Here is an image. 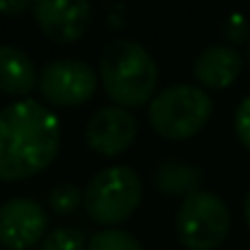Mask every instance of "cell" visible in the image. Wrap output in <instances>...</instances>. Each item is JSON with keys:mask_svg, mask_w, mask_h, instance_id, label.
Returning <instances> with one entry per match:
<instances>
[{"mask_svg": "<svg viewBox=\"0 0 250 250\" xmlns=\"http://www.w3.org/2000/svg\"><path fill=\"white\" fill-rule=\"evenodd\" d=\"M243 71V56L238 49L229 44H216L204 49L194 61V78L202 87L209 90H224L241 76Z\"/></svg>", "mask_w": 250, "mask_h": 250, "instance_id": "obj_10", "label": "cell"}, {"mask_svg": "<svg viewBox=\"0 0 250 250\" xmlns=\"http://www.w3.org/2000/svg\"><path fill=\"white\" fill-rule=\"evenodd\" d=\"M100 81L109 100L136 109L153 100L158 87V66L153 56L131 39H114L100 54Z\"/></svg>", "mask_w": 250, "mask_h": 250, "instance_id": "obj_2", "label": "cell"}, {"mask_svg": "<svg viewBox=\"0 0 250 250\" xmlns=\"http://www.w3.org/2000/svg\"><path fill=\"white\" fill-rule=\"evenodd\" d=\"M100 76L81 59H54L39 73V92L54 107H81L92 100Z\"/></svg>", "mask_w": 250, "mask_h": 250, "instance_id": "obj_6", "label": "cell"}, {"mask_svg": "<svg viewBox=\"0 0 250 250\" xmlns=\"http://www.w3.org/2000/svg\"><path fill=\"white\" fill-rule=\"evenodd\" d=\"M44 207L27 197H15L0 204V246L27 250L37 246L46 233Z\"/></svg>", "mask_w": 250, "mask_h": 250, "instance_id": "obj_9", "label": "cell"}, {"mask_svg": "<svg viewBox=\"0 0 250 250\" xmlns=\"http://www.w3.org/2000/svg\"><path fill=\"white\" fill-rule=\"evenodd\" d=\"M49 207L59 216H73L83 207V192L71 182H61L49 192Z\"/></svg>", "mask_w": 250, "mask_h": 250, "instance_id": "obj_13", "label": "cell"}, {"mask_svg": "<svg viewBox=\"0 0 250 250\" xmlns=\"http://www.w3.org/2000/svg\"><path fill=\"white\" fill-rule=\"evenodd\" d=\"M199 182H202V170L194 166L167 161L156 170V187L170 197H177V194L189 197L192 192L199 189Z\"/></svg>", "mask_w": 250, "mask_h": 250, "instance_id": "obj_12", "label": "cell"}, {"mask_svg": "<svg viewBox=\"0 0 250 250\" xmlns=\"http://www.w3.org/2000/svg\"><path fill=\"white\" fill-rule=\"evenodd\" d=\"M42 250H87L85 233L81 229H73V226L56 229L49 236H44Z\"/></svg>", "mask_w": 250, "mask_h": 250, "instance_id": "obj_15", "label": "cell"}, {"mask_svg": "<svg viewBox=\"0 0 250 250\" xmlns=\"http://www.w3.org/2000/svg\"><path fill=\"white\" fill-rule=\"evenodd\" d=\"M87 250H144V246L126 231L107 229L87 241Z\"/></svg>", "mask_w": 250, "mask_h": 250, "instance_id": "obj_14", "label": "cell"}, {"mask_svg": "<svg viewBox=\"0 0 250 250\" xmlns=\"http://www.w3.org/2000/svg\"><path fill=\"white\" fill-rule=\"evenodd\" d=\"M39 87V76L32 59L17 46H0V92L24 97Z\"/></svg>", "mask_w": 250, "mask_h": 250, "instance_id": "obj_11", "label": "cell"}, {"mask_svg": "<svg viewBox=\"0 0 250 250\" xmlns=\"http://www.w3.org/2000/svg\"><path fill=\"white\" fill-rule=\"evenodd\" d=\"M248 250H250V248H248Z\"/></svg>", "mask_w": 250, "mask_h": 250, "instance_id": "obj_20", "label": "cell"}, {"mask_svg": "<svg viewBox=\"0 0 250 250\" xmlns=\"http://www.w3.org/2000/svg\"><path fill=\"white\" fill-rule=\"evenodd\" d=\"M214 102L197 85H172L151 100L148 119L156 134L170 141L197 136L211 119Z\"/></svg>", "mask_w": 250, "mask_h": 250, "instance_id": "obj_4", "label": "cell"}, {"mask_svg": "<svg viewBox=\"0 0 250 250\" xmlns=\"http://www.w3.org/2000/svg\"><path fill=\"white\" fill-rule=\"evenodd\" d=\"M141 177L129 166H112L97 172L83 192V209L90 221L117 226L131 219L141 204Z\"/></svg>", "mask_w": 250, "mask_h": 250, "instance_id": "obj_3", "label": "cell"}, {"mask_svg": "<svg viewBox=\"0 0 250 250\" xmlns=\"http://www.w3.org/2000/svg\"><path fill=\"white\" fill-rule=\"evenodd\" d=\"M231 231V211L214 192L197 189L182 199L175 216V233L187 250H216Z\"/></svg>", "mask_w": 250, "mask_h": 250, "instance_id": "obj_5", "label": "cell"}, {"mask_svg": "<svg viewBox=\"0 0 250 250\" xmlns=\"http://www.w3.org/2000/svg\"><path fill=\"white\" fill-rule=\"evenodd\" d=\"M32 5H34V0H0V15H5V17H22Z\"/></svg>", "mask_w": 250, "mask_h": 250, "instance_id": "obj_17", "label": "cell"}, {"mask_svg": "<svg viewBox=\"0 0 250 250\" xmlns=\"http://www.w3.org/2000/svg\"><path fill=\"white\" fill-rule=\"evenodd\" d=\"M34 22L56 44H73L83 39L92 22L90 0H34Z\"/></svg>", "mask_w": 250, "mask_h": 250, "instance_id": "obj_7", "label": "cell"}, {"mask_svg": "<svg viewBox=\"0 0 250 250\" xmlns=\"http://www.w3.org/2000/svg\"><path fill=\"white\" fill-rule=\"evenodd\" d=\"M243 214H246V224H248V229H250V192H248V197H246V204H243Z\"/></svg>", "mask_w": 250, "mask_h": 250, "instance_id": "obj_18", "label": "cell"}, {"mask_svg": "<svg viewBox=\"0 0 250 250\" xmlns=\"http://www.w3.org/2000/svg\"><path fill=\"white\" fill-rule=\"evenodd\" d=\"M248 63H250V42H248Z\"/></svg>", "mask_w": 250, "mask_h": 250, "instance_id": "obj_19", "label": "cell"}, {"mask_svg": "<svg viewBox=\"0 0 250 250\" xmlns=\"http://www.w3.org/2000/svg\"><path fill=\"white\" fill-rule=\"evenodd\" d=\"M136 136H139L136 117L126 107H119V104L97 109L85 126L87 146L104 158H114L124 153L126 148H131Z\"/></svg>", "mask_w": 250, "mask_h": 250, "instance_id": "obj_8", "label": "cell"}, {"mask_svg": "<svg viewBox=\"0 0 250 250\" xmlns=\"http://www.w3.org/2000/svg\"><path fill=\"white\" fill-rule=\"evenodd\" d=\"M61 148L59 117L37 100L0 109V182H20L51 166Z\"/></svg>", "mask_w": 250, "mask_h": 250, "instance_id": "obj_1", "label": "cell"}, {"mask_svg": "<svg viewBox=\"0 0 250 250\" xmlns=\"http://www.w3.org/2000/svg\"><path fill=\"white\" fill-rule=\"evenodd\" d=\"M236 134H238L241 144L250 151V95L241 100V104L236 109Z\"/></svg>", "mask_w": 250, "mask_h": 250, "instance_id": "obj_16", "label": "cell"}]
</instances>
